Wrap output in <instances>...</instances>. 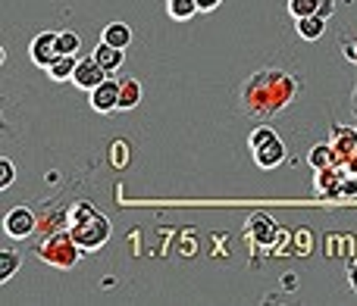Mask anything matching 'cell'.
I'll use <instances>...</instances> for the list:
<instances>
[{"label":"cell","mask_w":357,"mask_h":306,"mask_svg":"<svg viewBox=\"0 0 357 306\" xmlns=\"http://www.w3.org/2000/svg\"><path fill=\"white\" fill-rule=\"evenodd\" d=\"M351 110L357 113V94H354V100H351Z\"/></svg>","instance_id":"f546056e"},{"label":"cell","mask_w":357,"mask_h":306,"mask_svg":"<svg viewBox=\"0 0 357 306\" xmlns=\"http://www.w3.org/2000/svg\"><path fill=\"white\" fill-rule=\"evenodd\" d=\"M142 104V81L123 79L119 81V110H135Z\"/></svg>","instance_id":"9a60e30c"},{"label":"cell","mask_w":357,"mask_h":306,"mask_svg":"<svg viewBox=\"0 0 357 306\" xmlns=\"http://www.w3.org/2000/svg\"><path fill=\"white\" fill-rule=\"evenodd\" d=\"M342 50H345V56H348V60H354V63H357V44H354V47H348V44H345V47H342Z\"/></svg>","instance_id":"83f0119b"},{"label":"cell","mask_w":357,"mask_h":306,"mask_svg":"<svg viewBox=\"0 0 357 306\" xmlns=\"http://www.w3.org/2000/svg\"><path fill=\"white\" fill-rule=\"evenodd\" d=\"M13 178H16V169H13V159H0V191H6L13 184Z\"/></svg>","instance_id":"7402d4cb"},{"label":"cell","mask_w":357,"mask_h":306,"mask_svg":"<svg viewBox=\"0 0 357 306\" xmlns=\"http://www.w3.org/2000/svg\"><path fill=\"white\" fill-rule=\"evenodd\" d=\"M107 75H110V72H107V69L100 66L94 56H85V60H79V66H75L73 81L82 88V91H94V88H98Z\"/></svg>","instance_id":"ba28073f"},{"label":"cell","mask_w":357,"mask_h":306,"mask_svg":"<svg viewBox=\"0 0 357 306\" xmlns=\"http://www.w3.org/2000/svg\"><path fill=\"white\" fill-rule=\"evenodd\" d=\"M82 253L85 250L75 244L73 234H50V238H44L41 244H38V259H44V263L54 266V269H73Z\"/></svg>","instance_id":"277c9868"},{"label":"cell","mask_w":357,"mask_h":306,"mask_svg":"<svg viewBox=\"0 0 357 306\" xmlns=\"http://www.w3.org/2000/svg\"><path fill=\"white\" fill-rule=\"evenodd\" d=\"M31 232H35V213H31L29 207H13L10 213L3 216V234L6 238L25 241Z\"/></svg>","instance_id":"5b68a950"},{"label":"cell","mask_w":357,"mask_h":306,"mask_svg":"<svg viewBox=\"0 0 357 306\" xmlns=\"http://www.w3.org/2000/svg\"><path fill=\"white\" fill-rule=\"evenodd\" d=\"M75 66H79V60H75V56H69V54H56V60L50 63V66L44 69V72H47L54 81H69V79L75 75Z\"/></svg>","instance_id":"5bb4252c"},{"label":"cell","mask_w":357,"mask_h":306,"mask_svg":"<svg viewBox=\"0 0 357 306\" xmlns=\"http://www.w3.org/2000/svg\"><path fill=\"white\" fill-rule=\"evenodd\" d=\"M69 234L85 253H94L110 241V219L91 203H75L69 213Z\"/></svg>","instance_id":"7a4b0ae2"},{"label":"cell","mask_w":357,"mask_h":306,"mask_svg":"<svg viewBox=\"0 0 357 306\" xmlns=\"http://www.w3.org/2000/svg\"><path fill=\"white\" fill-rule=\"evenodd\" d=\"M19 266H22V253H16L10 244L0 247V282H10Z\"/></svg>","instance_id":"e0dca14e"},{"label":"cell","mask_w":357,"mask_h":306,"mask_svg":"<svg viewBox=\"0 0 357 306\" xmlns=\"http://www.w3.org/2000/svg\"><path fill=\"white\" fill-rule=\"evenodd\" d=\"M195 3H197V10L201 13H213L216 6H222V0H195Z\"/></svg>","instance_id":"484cf974"},{"label":"cell","mask_w":357,"mask_h":306,"mask_svg":"<svg viewBox=\"0 0 357 306\" xmlns=\"http://www.w3.org/2000/svg\"><path fill=\"white\" fill-rule=\"evenodd\" d=\"M310 166H314V169H329V166H339L333 144H317V147L310 150Z\"/></svg>","instance_id":"d6986e66"},{"label":"cell","mask_w":357,"mask_h":306,"mask_svg":"<svg viewBox=\"0 0 357 306\" xmlns=\"http://www.w3.org/2000/svg\"><path fill=\"white\" fill-rule=\"evenodd\" d=\"M345 169H348V172H354V175H357V150L351 153V159H348V166H345Z\"/></svg>","instance_id":"4316f807"},{"label":"cell","mask_w":357,"mask_h":306,"mask_svg":"<svg viewBox=\"0 0 357 306\" xmlns=\"http://www.w3.org/2000/svg\"><path fill=\"white\" fill-rule=\"evenodd\" d=\"M345 166H329V169H317L314 188L323 197H342V178H345Z\"/></svg>","instance_id":"9c48e42d"},{"label":"cell","mask_w":357,"mask_h":306,"mask_svg":"<svg viewBox=\"0 0 357 306\" xmlns=\"http://www.w3.org/2000/svg\"><path fill=\"white\" fill-rule=\"evenodd\" d=\"M100 41H107V44H113V47H129L132 44V29L126 22H110V25H104V31H100Z\"/></svg>","instance_id":"2e32d148"},{"label":"cell","mask_w":357,"mask_h":306,"mask_svg":"<svg viewBox=\"0 0 357 306\" xmlns=\"http://www.w3.org/2000/svg\"><path fill=\"white\" fill-rule=\"evenodd\" d=\"M248 147H251V156L260 169H276V166L285 163V141L270 129V125H257L248 138Z\"/></svg>","instance_id":"3957f363"},{"label":"cell","mask_w":357,"mask_h":306,"mask_svg":"<svg viewBox=\"0 0 357 306\" xmlns=\"http://www.w3.org/2000/svg\"><path fill=\"white\" fill-rule=\"evenodd\" d=\"M298 94H301V81L291 79L289 72H282V69H260L241 88V106L257 119H270V116H279Z\"/></svg>","instance_id":"6da1fadb"},{"label":"cell","mask_w":357,"mask_h":306,"mask_svg":"<svg viewBox=\"0 0 357 306\" xmlns=\"http://www.w3.org/2000/svg\"><path fill=\"white\" fill-rule=\"evenodd\" d=\"M245 232L254 238V244H260V247H270V244H273V238H276V234H279V228H276V222H273L266 213H254L251 219H248Z\"/></svg>","instance_id":"30bf717a"},{"label":"cell","mask_w":357,"mask_h":306,"mask_svg":"<svg viewBox=\"0 0 357 306\" xmlns=\"http://www.w3.org/2000/svg\"><path fill=\"white\" fill-rule=\"evenodd\" d=\"M342 197H357V175L354 172H345V178H342Z\"/></svg>","instance_id":"cb8c5ba5"},{"label":"cell","mask_w":357,"mask_h":306,"mask_svg":"<svg viewBox=\"0 0 357 306\" xmlns=\"http://www.w3.org/2000/svg\"><path fill=\"white\" fill-rule=\"evenodd\" d=\"M348 278H351V288L357 291V263L351 266V269H348Z\"/></svg>","instance_id":"f1b7e54d"},{"label":"cell","mask_w":357,"mask_h":306,"mask_svg":"<svg viewBox=\"0 0 357 306\" xmlns=\"http://www.w3.org/2000/svg\"><path fill=\"white\" fill-rule=\"evenodd\" d=\"M197 3L195 0H167V16L176 19V22H188V19L197 16Z\"/></svg>","instance_id":"ac0fdd59"},{"label":"cell","mask_w":357,"mask_h":306,"mask_svg":"<svg viewBox=\"0 0 357 306\" xmlns=\"http://www.w3.org/2000/svg\"><path fill=\"white\" fill-rule=\"evenodd\" d=\"M29 56L38 69H47L56 60V31H41V35L31 38L29 44Z\"/></svg>","instance_id":"52a82bcc"},{"label":"cell","mask_w":357,"mask_h":306,"mask_svg":"<svg viewBox=\"0 0 357 306\" xmlns=\"http://www.w3.org/2000/svg\"><path fill=\"white\" fill-rule=\"evenodd\" d=\"M79 47H82V38L75 35V31H56V54H69V56H75L79 54Z\"/></svg>","instance_id":"ffe728a7"},{"label":"cell","mask_w":357,"mask_h":306,"mask_svg":"<svg viewBox=\"0 0 357 306\" xmlns=\"http://www.w3.org/2000/svg\"><path fill=\"white\" fill-rule=\"evenodd\" d=\"M295 31L301 35V41H320L323 35H326V19L323 16H301V19H295Z\"/></svg>","instance_id":"4fadbf2b"},{"label":"cell","mask_w":357,"mask_h":306,"mask_svg":"<svg viewBox=\"0 0 357 306\" xmlns=\"http://www.w3.org/2000/svg\"><path fill=\"white\" fill-rule=\"evenodd\" d=\"M317 6H320V0H289V13H291L295 19H301V16H314Z\"/></svg>","instance_id":"44dd1931"},{"label":"cell","mask_w":357,"mask_h":306,"mask_svg":"<svg viewBox=\"0 0 357 306\" xmlns=\"http://www.w3.org/2000/svg\"><path fill=\"white\" fill-rule=\"evenodd\" d=\"M333 13H335V0H320V6H317V16L329 19Z\"/></svg>","instance_id":"d4e9b609"},{"label":"cell","mask_w":357,"mask_h":306,"mask_svg":"<svg viewBox=\"0 0 357 306\" xmlns=\"http://www.w3.org/2000/svg\"><path fill=\"white\" fill-rule=\"evenodd\" d=\"M91 56L107 69V72H116V69L126 66V50L123 47H113V44H107V41H100L98 47L91 50Z\"/></svg>","instance_id":"7c38bea8"},{"label":"cell","mask_w":357,"mask_h":306,"mask_svg":"<svg viewBox=\"0 0 357 306\" xmlns=\"http://www.w3.org/2000/svg\"><path fill=\"white\" fill-rule=\"evenodd\" d=\"M329 144H333L339 166H348L351 153L357 150V129H342V125H335V129H333V141H329Z\"/></svg>","instance_id":"8fae6325"},{"label":"cell","mask_w":357,"mask_h":306,"mask_svg":"<svg viewBox=\"0 0 357 306\" xmlns=\"http://www.w3.org/2000/svg\"><path fill=\"white\" fill-rule=\"evenodd\" d=\"M88 100H91V110H98L100 116H110L113 110H119V81L104 79L94 91H88Z\"/></svg>","instance_id":"8992f818"},{"label":"cell","mask_w":357,"mask_h":306,"mask_svg":"<svg viewBox=\"0 0 357 306\" xmlns=\"http://www.w3.org/2000/svg\"><path fill=\"white\" fill-rule=\"evenodd\" d=\"M110 159H113V166H126V159H129V150H126V144H123V141H113Z\"/></svg>","instance_id":"603a6c76"}]
</instances>
